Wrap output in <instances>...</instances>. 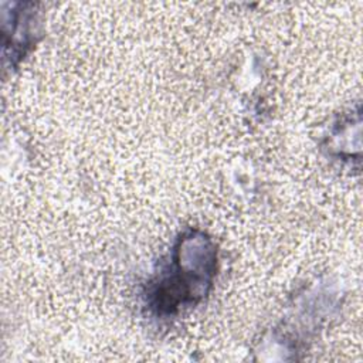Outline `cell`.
<instances>
[{"label":"cell","instance_id":"cell-1","mask_svg":"<svg viewBox=\"0 0 363 363\" xmlns=\"http://www.w3.org/2000/svg\"><path fill=\"white\" fill-rule=\"evenodd\" d=\"M216 251L203 234L180 240L172 264L162 271L146 295L149 305L159 313H176L206 296L216 274Z\"/></svg>","mask_w":363,"mask_h":363}]
</instances>
